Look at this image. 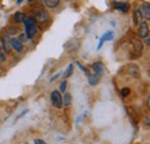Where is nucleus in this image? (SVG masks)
Here are the masks:
<instances>
[{"mask_svg": "<svg viewBox=\"0 0 150 144\" xmlns=\"http://www.w3.org/2000/svg\"><path fill=\"white\" fill-rule=\"evenodd\" d=\"M24 35L28 39H33L34 37L36 36V32H37V24L35 22L34 18L29 16V18H25L24 21Z\"/></svg>", "mask_w": 150, "mask_h": 144, "instance_id": "nucleus-1", "label": "nucleus"}, {"mask_svg": "<svg viewBox=\"0 0 150 144\" xmlns=\"http://www.w3.org/2000/svg\"><path fill=\"white\" fill-rule=\"evenodd\" d=\"M143 49H144V45L140 39H135V38L131 39L129 50H131V55L133 59L134 58H140L143 53Z\"/></svg>", "mask_w": 150, "mask_h": 144, "instance_id": "nucleus-2", "label": "nucleus"}, {"mask_svg": "<svg viewBox=\"0 0 150 144\" xmlns=\"http://www.w3.org/2000/svg\"><path fill=\"white\" fill-rule=\"evenodd\" d=\"M50 99H51V104L56 108H61L64 106L62 104V96L61 92L58 90H53L50 95Z\"/></svg>", "mask_w": 150, "mask_h": 144, "instance_id": "nucleus-3", "label": "nucleus"}, {"mask_svg": "<svg viewBox=\"0 0 150 144\" xmlns=\"http://www.w3.org/2000/svg\"><path fill=\"white\" fill-rule=\"evenodd\" d=\"M137 36L142 39H146L147 37H149V25L147 23V21H142L139 24V29H137Z\"/></svg>", "mask_w": 150, "mask_h": 144, "instance_id": "nucleus-4", "label": "nucleus"}, {"mask_svg": "<svg viewBox=\"0 0 150 144\" xmlns=\"http://www.w3.org/2000/svg\"><path fill=\"white\" fill-rule=\"evenodd\" d=\"M50 18H51V16L46 11L40 9V11L36 12L34 20H35V22H38V23H47L50 21Z\"/></svg>", "mask_w": 150, "mask_h": 144, "instance_id": "nucleus-5", "label": "nucleus"}, {"mask_svg": "<svg viewBox=\"0 0 150 144\" xmlns=\"http://www.w3.org/2000/svg\"><path fill=\"white\" fill-rule=\"evenodd\" d=\"M11 47H12V50L13 51H15L16 53H21L22 51H23V49H24V44L22 43V42H20L18 38H12L11 39Z\"/></svg>", "mask_w": 150, "mask_h": 144, "instance_id": "nucleus-6", "label": "nucleus"}, {"mask_svg": "<svg viewBox=\"0 0 150 144\" xmlns=\"http://www.w3.org/2000/svg\"><path fill=\"white\" fill-rule=\"evenodd\" d=\"M113 8L114 9H117V11H119V12H122V13H127L128 11H129V8H131V6H129V4H127V2H121V1H114L113 2Z\"/></svg>", "mask_w": 150, "mask_h": 144, "instance_id": "nucleus-7", "label": "nucleus"}, {"mask_svg": "<svg viewBox=\"0 0 150 144\" xmlns=\"http://www.w3.org/2000/svg\"><path fill=\"white\" fill-rule=\"evenodd\" d=\"M113 39V31H108L105 32L102 37H99V43H98V46H97V50H100L103 44L105 42H109V40H112Z\"/></svg>", "mask_w": 150, "mask_h": 144, "instance_id": "nucleus-8", "label": "nucleus"}, {"mask_svg": "<svg viewBox=\"0 0 150 144\" xmlns=\"http://www.w3.org/2000/svg\"><path fill=\"white\" fill-rule=\"evenodd\" d=\"M140 12H141V14H142L143 18H146L147 21H149L150 20V6L148 2H143V4L141 5V7H140Z\"/></svg>", "mask_w": 150, "mask_h": 144, "instance_id": "nucleus-9", "label": "nucleus"}, {"mask_svg": "<svg viewBox=\"0 0 150 144\" xmlns=\"http://www.w3.org/2000/svg\"><path fill=\"white\" fill-rule=\"evenodd\" d=\"M91 69H93L94 74L98 75V76H102V74L104 72V65L100 61H96L91 65Z\"/></svg>", "mask_w": 150, "mask_h": 144, "instance_id": "nucleus-10", "label": "nucleus"}, {"mask_svg": "<svg viewBox=\"0 0 150 144\" xmlns=\"http://www.w3.org/2000/svg\"><path fill=\"white\" fill-rule=\"evenodd\" d=\"M143 20H144V18L142 16L140 9H135L134 13H133V23H134V25H139Z\"/></svg>", "mask_w": 150, "mask_h": 144, "instance_id": "nucleus-11", "label": "nucleus"}, {"mask_svg": "<svg viewBox=\"0 0 150 144\" xmlns=\"http://www.w3.org/2000/svg\"><path fill=\"white\" fill-rule=\"evenodd\" d=\"M1 40H2V46H4V49L6 50L7 53H9V52L12 51V47H11V38L6 35V36L2 37Z\"/></svg>", "mask_w": 150, "mask_h": 144, "instance_id": "nucleus-12", "label": "nucleus"}, {"mask_svg": "<svg viewBox=\"0 0 150 144\" xmlns=\"http://www.w3.org/2000/svg\"><path fill=\"white\" fill-rule=\"evenodd\" d=\"M43 2H44V5H45L47 8L53 9V8H56V7L59 6L60 0H43Z\"/></svg>", "mask_w": 150, "mask_h": 144, "instance_id": "nucleus-13", "label": "nucleus"}, {"mask_svg": "<svg viewBox=\"0 0 150 144\" xmlns=\"http://www.w3.org/2000/svg\"><path fill=\"white\" fill-rule=\"evenodd\" d=\"M99 78H100V76L96 75V74H94V73L88 75V82H89V84H90V85H96V84L98 83Z\"/></svg>", "mask_w": 150, "mask_h": 144, "instance_id": "nucleus-14", "label": "nucleus"}, {"mask_svg": "<svg viewBox=\"0 0 150 144\" xmlns=\"http://www.w3.org/2000/svg\"><path fill=\"white\" fill-rule=\"evenodd\" d=\"M24 18H25V15H24V13H22V12H16V13L13 15V20H14L15 23H21V22H23Z\"/></svg>", "mask_w": 150, "mask_h": 144, "instance_id": "nucleus-15", "label": "nucleus"}, {"mask_svg": "<svg viewBox=\"0 0 150 144\" xmlns=\"http://www.w3.org/2000/svg\"><path fill=\"white\" fill-rule=\"evenodd\" d=\"M62 104L66 107L71 106V104H72V95L71 93H65V96L62 97Z\"/></svg>", "mask_w": 150, "mask_h": 144, "instance_id": "nucleus-16", "label": "nucleus"}, {"mask_svg": "<svg viewBox=\"0 0 150 144\" xmlns=\"http://www.w3.org/2000/svg\"><path fill=\"white\" fill-rule=\"evenodd\" d=\"M128 74H131L133 77H140V71L136 66H129L128 67Z\"/></svg>", "mask_w": 150, "mask_h": 144, "instance_id": "nucleus-17", "label": "nucleus"}, {"mask_svg": "<svg viewBox=\"0 0 150 144\" xmlns=\"http://www.w3.org/2000/svg\"><path fill=\"white\" fill-rule=\"evenodd\" d=\"M7 52H6V50L4 49V46L2 45H0V62H5L6 60H7Z\"/></svg>", "mask_w": 150, "mask_h": 144, "instance_id": "nucleus-18", "label": "nucleus"}, {"mask_svg": "<svg viewBox=\"0 0 150 144\" xmlns=\"http://www.w3.org/2000/svg\"><path fill=\"white\" fill-rule=\"evenodd\" d=\"M73 68H74V66H73V64H71V65H68V67L66 68V71L64 73V77L65 78H68L72 74H73Z\"/></svg>", "mask_w": 150, "mask_h": 144, "instance_id": "nucleus-19", "label": "nucleus"}, {"mask_svg": "<svg viewBox=\"0 0 150 144\" xmlns=\"http://www.w3.org/2000/svg\"><path fill=\"white\" fill-rule=\"evenodd\" d=\"M66 88H67V82H66V81H62L61 84H60V87H59V91L62 93V92L66 91Z\"/></svg>", "mask_w": 150, "mask_h": 144, "instance_id": "nucleus-20", "label": "nucleus"}, {"mask_svg": "<svg viewBox=\"0 0 150 144\" xmlns=\"http://www.w3.org/2000/svg\"><path fill=\"white\" fill-rule=\"evenodd\" d=\"M129 93H131V89H129V88H124V89H121V96H122V97H127V96H129Z\"/></svg>", "mask_w": 150, "mask_h": 144, "instance_id": "nucleus-21", "label": "nucleus"}, {"mask_svg": "<svg viewBox=\"0 0 150 144\" xmlns=\"http://www.w3.org/2000/svg\"><path fill=\"white\" fill-rule=\"evenodd\" d=\"M76 65H77V67H79V68H80L82 72L84 73L86 75H89V73H88V71H87V68H86V67H84L82 64H80V62H76Z\"/></svg>", "mask_w": 150, "mask_h": 144, "instance_id": "nucleus-22", "label": "nucleus"}, {"mask_svg": "<svg viewBox=\"0 0 150 144\" xmlns=\"http://www.w3.org/2000/svg\"><path fill=\"white\" fill-rule=\"evenodd\" d=\"M18 39H19L20 42H22V43H25V40H27L28 38L25 37V35H24V34H21V35L19 36V38H18Z\"/></svg>", "mask_w": 150, "mask_h": 144, "instance_id": "nucleus-23", "label": "nucleus"}, {"mask_svg": "<svg viewBox=\"0 0 150 144\" xmlns=\"http://www.w3.org/2000/svg\"><path fill=\"white\" fill-rule=\"evenodd\" d=\"M34 144H46V142L43 141V140H40V138H35L34 140Z\"/></svg>", "mask_w": 150, "mask_h": 144, "instance_id": "nucleus-24", "label": "nucleus"}, {"mask_svg": "<svg viewBox=\"0 0 150 144\" xmlns=\"http://www.w3.org/2000/svg\"><path fill=\"white\" fill-rule=\"evenodd\" d=\"M146 127L149 129V116H147V118H146Z\"/></svg>", "mask_w": 150, "mask_h": 144, "instance_id": "nucleus-25", "label": "nucleus"}, {"mask_svg": "<svg viewBox=\"0 0 150 144\" xmlns=\"http://www.w3.org/2000/svg\"><path fill=\"white\" fill-rule=\"evenodd\" d=\"M58 76H59V74H56V75H54V76H53V77H52V78H51L50 81H51V82H52V81H54V80H56Z\"/></svg>", "mask_w": 150, "mask_h": 144, "instance_id": "nucleus-26", "label": "nucleus"}, {"mask_svg": "<svg viewBox=\"0 0 150 144\" xmlns=\"http://www.w3.org/2000/svg\"><path fill=\"white\" fill-rule=\"evenodd\" d=\"M22 1H23V0H18V4H21Z\"/></svg>", "mask_w": 150, "mask_h": 144, "instance_id": "nucleus-27", "label": "nucleus"}, {"mask_svg": "<svg viewBox=\"0 0 150 144\" xmlns=\"http://www.w3.org/2000/svg\"><path fill=\"white\" fill-rule=\"evenodd\" d=\"M28 1H29V2H33V1H35V0H28Z\"/></svg>", "mask_w": 150, "mask_h": 144, "instance_id": "nucleus-28", "label": "nucleus"}]
</instances>
